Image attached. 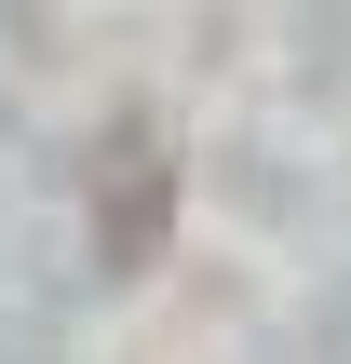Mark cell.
I'll return each instance as SVG.
<instances>
[{
	"label": "cell",
	"mask_w": 351,
	"mask_h": 364,
	"mask_svg": "<svg viewBox=\"0 0 351 364\" xmlns=\"http://www.w3.org/2000/svg\"><path fill=\"white\" fill-rule=\"evenodd\" d=\"M162 243H176V149H162V122H108L95 135V257L135 284V270H162Z\"/></svg>",
	"instance_id": "obj_1"
}]
</instances>
